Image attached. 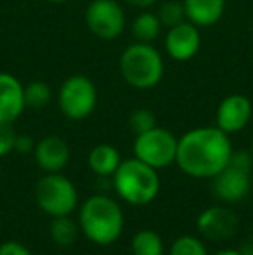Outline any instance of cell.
Returning <instances> with one entry per match:
<instances>
[{
  "label": "cell",
  "mask_w": 253,
  "mask_h": 255,
  "mask_svg": "<svg viewBox=\"0 0 253 255\" xmlns=\"http://www.w3.org/2000/svg\"><path fill=\"white\" fill-rule=\"evenodd\" d=\"M233 146L229 134L219 127H198L186 132L177 144L175 163L196 179H213L229 163Z\"/></svg>",
  "instance_id": "6da1fadb"
},
{
  "label": "cell",
  "mask_w": 253,
  "mask_h": 255,
  "mask_svg": "<svg viewBox=\"0 0 253 255\" xmlns=\"http://www.w3.org/2000/svg\"><path fill=\"white\" fill-rule=\"evenodd\" d=\"M80 231L95 245H111L123 231V212L106 195L90 196L80 208Z\"/></svg>",
  "instance_id": "7a4b0ae2"
},
{
  "label": "cell",
  "mask_w": 253,
  "mask_h": 255,
  "mask_svg": "<svg viewBox=\"0 0 253 255\" xmlns=\"http://www.w3.org/2000/svg\"><path fill=\"white\" fill-rule=\"evenodd\" d=\"M120 73L130 87L137 91H149L162 82L165 63L158 49L151 44L135 42L120 56Z\"/></svg>",
  "instance_id": "3957f363"
},
{
  "label": "cell",
  "mask_w": 253,
  "mask_h": 255,
  "mask_svg": "<svg viewBox=\"0 0 253 255\" xmlns=\"http://www.w3.org/2000/svg\"><path fill=\"white\" fill-rule=\"evenodd\" d=\"M113 184L120 198L130 205L151 203L160 191V177L156 168L135 156L120 163L113 174Z\"/></svg>",
  "instance_id": "277c9868"
},
{
  "label": "cell",
  "mask_w": 253,
  "mask_h": 255,
  "mask_svg": "<svg viewBox=\"0 0 253 255\" xmlns=\"http://www.w3.org/2000/svg\"><path fill=\"white\" fill-rule=\"evenodd\" d=\"M35 200L45 214L59 217V215H70L75 210L78 203V193L70 179L54 172L44 175L37 182Z\"/></svg>",
  "instance_id": "5b68a950"
},
{
  "label": "cell",
  "mask_w": 253,
  "mask_h": 255,
  "mask_svg": "<svg viewBox=\"0 0 253 255\" xmlns=\"http://www.w3.org/2000/svg\"><path fill=\"white\" fill-rule=\"evenodd\" d=\"M177 144H179V139L170 130L153 127L151 130L135 135L134 153L135 158L158 170L175 163Z\"/></svg>",
  "instance_id": "8992f818"
},
{
  "label": "cell",
  "mask_w": 253,
  "mask_h": 255,
  "mask_svg": "<svg viewBox=\"0 0 253 255\" xmlns=\"http://www.w3.org/2000/svg\"><path fill=\"white\" fill-rule=\"evenodd\" d=\"M59 108L70 120H84L97 104L95 84L85 75H71L59 89Z\"/></svg>",
  "instance_id": "52a82bcc"
},
{
  "label": "cell",
  "mask_w": 253,
  "mask_h": 255,
  "mask_svg": "<svg viewBox=\"0 0 253 255\" xmlns=\"http://www.w3.org/2000/svg\"><path fill=\"white\" fill-rule=\"evenodd\" d=\"M125 10L116 0H92L85 10V24L101 40H115L125 31Z\"/></svg>",
  "instance_id": "ba28073f"
},
{
  "label": "cell",
  "mask_w": 253,
  "mask_h": 255,
  "mask_svg": "<svg viewBox=\"0 0 253 255\" xmlns=\"http://www.w3.org/2000/svg\"><path fill=\"white\" fill-rule=\"evenodd\" d=\"M201 47V33L191 21H182L180 24L169 28L165 37V51L173 61H191Z\"/></svg>",
  "instance_id": "9c48e42d"
},
{
  "label": "cell",
  "mask_w": 253,
  "mask_h": 255,
  "mask_svg": "<svg viewBox=\"0 0 253 255\" xmlns=\"http://www.w3.org/2000/svg\"><path fill=\"white\" fill-rule=\"evenodd\" d=\"M253 106L252 101L243 94H231L217 108V127L226 134L243 130L252 120Z\"/></svg>",
  "instance_id": "30bf717a"
},
{
  "label": "cell",
  "mask_w": 253,
  "mask_h": 255,
  "mask_svg": "<svg viewBox=\"0 0 253 255\" xmlns=\"http://www.w3.org/2000/svg\"><path fill=\"white\" fill-rule=\"evenodd\" d=\"M252 191L250 172L227 165L213 177V193L222 202H240Z\"/></svg>",
  "instance_id": "8fae6325"
},
{
  "label": "cell",
  "mask_w": 253,
  "mask_h": 255,
  "mask_svg": "<svg viewBox=\"0 0 253 255\" xmlns=\"http://www.w3.org/2000/svg\"><path fill=\"white\" fill-rule=\"evenodd\" d=\"M198 229L208 240H226L238 229V217L224 207H210L198 217Z\"/></svg>",
  "instance_id": "7c38bea8"
},
{
  "label": "cell",
  "mask_w": 253,
  "mask_h": 255,
  "mask_svg": "<svg viewBox=\"0 0 253 255\" xmlns=\"http://www.w3.org/2000/svg\"><path fill=\"white\" fill-rule=\"evenodd\" d=\"M24 108V85L14 75L0 71V122L14 124Z\"/></svg>",
  "instance_id": "4fadbf2b"
},
{
  "label": "cell",
  "mask_w": 253,
  "mask_h": 255,
  "mask_svg": "<svg viewBox=\"0 0 253 255\" xmlns=\"http://www.w3.org/2000/svg\"><path fill=\"white\" fill-rule=\"evenodd\" d=\"M35 160L42 170L54 174L63 170L70 161V146L58 135H49L35 144Z\"/></svg>",
  "instance_id": "5bb4252c"
},
{
  "label": "cell",
  "mask_w": 253,
  "mask_h": 255,
  "mask_svg": "<svg viewBox=\"0 0 253 255\" xmlns=\"http://www.w3.org/2000/svg\"><path fill=\"white\" fill-rule=\"evenodd\" d=\"M186 19L198 28L217 24L226 12V0H184Z\"/></svg>",
  "instance_id": "9a60e30c"
},
{
  "label": "cell",
  "mask_w": 253,
  "mask_h": 255,
  "mask_svg": "<svg viewBox=\"0 0 253 255\" xmlns=\"http://www.w3.org/2000/svg\"><path fill=\"white\" fill-rule=\"evenodd\" d=\"M122 163L120 153L111 144H97L88 153V167L97 175H113Z\"/></svg>",
  "instance_id": "2e32d148"
},
{
  "label": "cell",
  "mask_w": 253,
  "mask_h": 255,
  "mask_svg": "<svg viewBox=\"0 0 253 255\" xmlns=\"http://www.w3.org/2000/svg\"><path fill=\"white\" fill-rule=\"evenodd\" d=\"M163 30V24L160 17L155 12H141L132 23V37L135 42H144V44H151L160 37Z\"/></svg>",
  "instance_id": "e0dca14e"
},
{
  "label": "cell",
  "mask_w": 253,
  "mask_h": 255,
  "mask_svg": "<svg viewBox=\"0 0 253 255\" xmlns=\"http://www.w3.org/2000/svg\"><path fill=\"white\" fill-rule=\"evenodd\" d=\"M132 254L134 255H163L165 247L160 235L153 229H141L132 238Z\"/></svg>",
  "instance_id": "ac0fdd59"
},
{
  "label": "cell",
  "mask_w": 253,
  "mask_h": 255,
  "mask_svg": "<svg viewBox=\"0 0 253 255\" xmlns=\"http://www.w3.org/2000/svg\"><path fill=\"white\" fill-rule=\"evenodd\" d=\"M80 224L70 219V215H59L51 222V238L61 247H68L77 240Z\"/></svg>",
  "instance_id": "d6986e66"
},
{
  "label": "cell",
  "mask_w": 253,
  "mask_h": 255,
  "mask_svg": "<svg viewBox=\"0 0 253 255\" xmlns=\"http://www.w3.org/2000/svg\"><path fill=\"white\" fill-rule=\"evenodd\" d=\"M52 99V89L47 82L33 80L28 85H24V104L26 108L40 110L45 108Z\"/></svg>",
  "instance_id": "ffe728a7"
},
{
  "label": "cell",
  "mask_w": 253,
  "mask_h": 255,
  "mask_svg": "<svg viewBox=\"0 0 253 255\" xmlns=\"http://www.w3.org/2000/svg\"><path fill=\"white\" fill-rule=\"evenodd\" d=\"M156 16L160 17L163 28H172L175 24H180L186 21V9H184V2L179 0H169L160 5Z\"/></svg>",
  "instance_id": "44dd1931"
},
{
  "label": "cell",
  "mask_w": 253,
  "mask_h": 255,
  "mask_svg": "<svg viewBox=\"0 0 253 255\" xmlns=\"http://www.w3.org/2000/svg\"><path fill=\"white\" fill-rule=\"evenodd\" d=\"M170 255H208L206 247L194 236H180L173 242Z\"/></svg>",
  "instance_id": "7402d4cb"
},
{
  "label": "cell",
  "mask_w": 253,
  "mask_h": 255,
  "mask_svg": "<svg viewBox=\"0 0 253 255\" xmlns=\"http://www.w3.org/2000/svg\"><path fill=\"white\" fill-rule=\"evenodd\" d=\"M128 124H130L132 130L135 132V135H139L142 132H148L153 127H156V117L151 110L139 108V110L132 111L130 118H128Z\"/></svg>",
  "instance_id": "603a6c76"
},
{
  "label": "cell",
  "mask_w": 253,
  "mask_h": 255,
  "mask_svg": "<svg viewBox=\"0 0 253 255\" xmlns=\"http://www.w3.org/2000/svg\"><path fill=\"white\" fill-rule=\"evenodd\" d=\"M16 130L9 122H0V156H5L14 149L16 144Z\"/></svg>",
  "instance_id": "cb8c5ba5"
},
{
  "label": "cell",
  "mask_w": 253,
  "mask_h": 255,
  "mask_svg": "<svg viewBox=\"0 0 253 255\" xmlns=\"http://www.w3.org/2000/svg\"><path fill=\"white\" fill-rule=\"evenodd\" d=\"M227 165H231V167H234V168H240V170H245V172H252V165H253L252 151H243V149L233 151Z\"/></svg>",
  "instance_id": "d4e9b609"
},
{
  "label": "cell",
  "mask_w": 253,
  "mask_h": 255,
  "mask_svg": "<svg viewBox=\"0 0 253 255\" xmlns=\"http://www.w3.org/2000/svg\"><path fill=\"white\" fill-rule=\"evenodd\" d=\"M0 255H31V252L17 242H5L0 245Z\"/></svg>",
  "instance_id": "484cf974"
},
{
  "label": "cell",
  "mask_w": 253,
  "mask_h": 255,
  "mask_svg": "<svg viewBox=\"0 0 253 255\" xmlns=\"http://www.w3.org/2000/svg\"><path fill=\"white\" fill-rule=\"evenodd\" d=\"M14 149L21 154L31 153L35 149V142L30 135H17L16 137V144H14Z\"/></svg>",
  "instance_id": "4316f807"
},
{
  "label": "cell",
  "mask_w": 253,
  "mask_h": 255,
  "mask_svg": "<svg viewBox=\"0 0 253 255\" xmlns=\"http://www.w3.org/2000/svg\"><path fill=\"white\" fill-rule=\"evenodd\" d=\"M128 5L137 7V9H149L151 5H155L158 0H125Z\"/></svg>",
  "instance_id": "83f0119b"
},
{
  "label": "cell",
  "mask_w": 253,
  "mask_h": 255,
  "mask_svg": "<svg viewBox=\"0 0 253 255\" xmlns=\"http://www.w3.org/2000/svg\"><path fill=\"white\" fill-rule=\"evenodd\" d=\"M240 254L241 255H253V236H248V238L243 240L240 247Z\"/></svg>",
  "instance_id": "f1b7e54d"
},
{
  "label": "cell",
  "mask_w": 253,
  "mask_h": 255,
  "mask_svg": "<svg viewBox=\"0 0 253 255\" xmlns=\"http://www.w3.org/2000/svg\"><path fill=\"white\" fill-rule=\"evenodd\" d=\"M215 255H241L240 250H220V252H217Z\"/></svg>",
  "instance_id": "f546056e"
},
{
  "label": "cell",
  "mask_w": 253,
  "mask_h": 255,
  "mask_svg": "<svg viewBox=\"0 0 253 255\" xmlns=\"http://www.w3.org/2000/svg\"><path fill=\"white\" fill-rule=\"evenodd\" d=\"M45 2H51V3H66L70 0H45Z\"/></svg>",
  "instance_id": "4dcf8cb0"
},
{
  "label": "cell",
  "mask_w": 253,
  "mask_h": 255,
  "mask_svg": "<svg viewBox=\"0 0 253 255\" xmlns=\"http://www.w3.org/2000/svg\"><path fill=\"white\" fill-rule=\"evenodd\" d=\"M252 156H253V142H252Z\"/></svg>",
  "instance_id": "1f68e13d"
},
{
  "label": "cell",
  "mask_w": 253,
  "mask_h": 255,
  "mask_svg": "<svg viewBox=\"0 0 253 255\" xmlns=\"http://www.w3.org/2000/svg\"><path fill=\"white\" fill-rule=\"evenodd\" d=\"M252 33H253V23H252Z\"/></svg>",
  "instance_id": "d6a6232c"
},
{
  "label": "cell",
  "mask_w": 253,
  "mask_h": 255,
  "mask_svg": "<svg viewBox=\"0 0 253 255\" xmlns=\"http://www.w3.org/2000/svg\"><path fill=\"white\" fill-rule=\"evenodd\" d=\"M252 189H253V181H252Z\"/></svg>",
  "instance_id": "836d02e7"
}]
</instances>
